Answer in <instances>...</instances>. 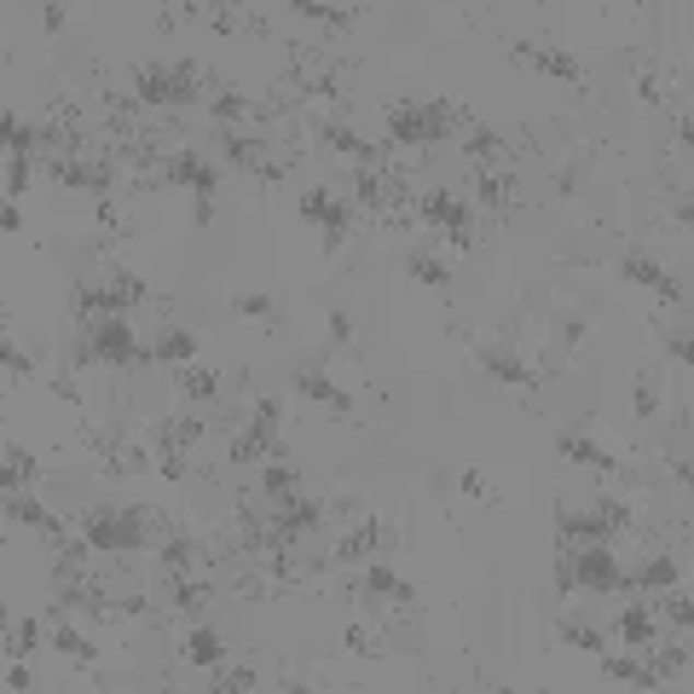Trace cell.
I'll use <instances>...</instances> for the list:
<instances>
[{
	"label": "cell",
	"mask_w": 694,
	"mask_h": 694,
	"mask_svg": "<svg viewBox=\"0 0 694 694\" xmlns=\"http://www.w3.org/2000/svg\"><path fill=\"white\" fill-rule=\"evenodd\" d=\"M162 527H169V516H157V509H116V504H93L81 509V539H88L99 556H134V550H157Z\"/></svg>",
	"instance_id": "6da1fadb"
},
{
	"label": "cell",
	"mask_w": 694,
	"mask_h": 694,
	"mask_svg": "<svg viewBox=\"0 0 694 694\" xmlns=\"http://www.w3.org/2000/svg\"><path fill=\"white\" fill-rule=\"evenodd\" d=\"M76 365H116V371H128V365H151V347H139L128 313H111V319H93V331L81 336Z\"/></svg>",
	"instance_id": "7a4b0ae2"
},
{
	"label": "cell",
	"mask_w": 694,
	"mask_h": 694,
	"mask_svg": "<svg viewBox=\"0 0 694 694\" xmlns=\"http://www.w3.org/2000/svg\"><path fill=\"white\" fill-rule=\"evenodd\" d=\"M278 423H284V405H278L273 394L255 400V412H250V423L232 435L227 458H232L238 469H255V463H267L273 452H284V446H278Z\"/></svg>",
	"instance_id": "3957f363"
},
{
	"label": "cell",
	"mask_w": 694,
	"mask_h": 694,
	"mask_svg": "<svg viewBox=\"0 0 694 694\" xmlns=\"http://www.w3.org/2000/svg\"><path fill=\"white\" fill-rule=\"evenodd\" d=\"M354 197H342V192H331V186H308L301 192V220L308 227H324V255H342V243H347V232H354Z\"/></svg>",
	"instance_id": "277c9868"
},
{
	"label": "cell",
	"mask_w": 694,
	"mask_h": 694,
	"mask_svg": "<svg viewBox=\"0 0 694 694\" xmlns=\"http://www.w3.org/2000/svg\"><path fill=\"white\" fill-rule=\"evenodd\" d=\"M417 220L423 227H435V232H446L452 238V250H469V238H475V209L458 197V192H423L417 197Z\"/></svg>",
	"instance_id": "5b68a950"
},
{
	"label": "cell",
	"mask_w": 694,
	"mask_h": 694,
	"mask_svg": "<svg viewBox=\"0 0 694 694\" xmlns=\"http://www.w3.org/2000/svg\"><path fill=\"white\" fill-rule=\"evenodd\" d=\"M157 186H186L197 203H215L220 192V169L197 151H162V169H157Z\"/></svg>",
	"instance_id": "8992f818"
},
{
	"label": "cell",
	"mask_w": 694,
	"mask_h": 694,
	"mask_svg": "<svg viewBox=\"0 0 694 694\" xmlns=\"http://www.w3.org/2000/svg\"><path fill=\"white\" fill-rule=\"evenodd\" d=\"M394 544V521L388 516H359L354 527H342L336 544H331V567H354L365 556H377V550Z\"/></svg>",
	"instance_id": "52a82bcc"
},
{
	"label": "cell",
	"mask_w": 694,
	"mask_h": 694,
	"mask_svg": "<svg viewBox=\"0 0 694 694\" xmlns=\"http://www.w3.org/2000/svg\"><path fill=\"white\" fill-rule=\"evenodd\" d=\"M209 602H215V579L203 574V567H192V574H162V608L180 620H203L209 614Z\"/></svg>",
	"instance_id": "ba28073f"
},
{
	"label": "cell",
	"mask_w": 694,
	"mask_h": 694,
	"mask_svg": "<svg viewBox=\"0 0 694 694\" xmlns=\"http://www.w3.org/2000/svg\"><path fill=\"white\" fill-rule=\"evenodd\" d=\"M574 590H625V567H620V556H614V544H579L574 550Z\"/></svg>",
	"instance_id": "9c48e42d"
},
{
	"label": "cell",
	"mask_w": 694,
	"mask_h": 694,
	"mask_svg": "<svg viewBox=\"0 0 694 694\" xmlns=\"http://www.w3.org/2000/svg\"><path fill=\"white\" fill-rule=\"evenodd\" d=\"M319 139L331 146L342 162H354V169H388V151L377 139H365L359 128H347L342 116H319Z\"/></svg>",
	"instance_id": "30bf717a"
},
{
	"label": "cell",
	"mask_w": 694,
	"mask_h": 694,
	"mask_svg": "<svg viewBox=\"0 0 694 694\" xmlns=\"http://www.w3.org/2000/svg\"><path fill=\"white\" fill-rule=\"evenodd\" d=\"M203 435H209V423H203V417H157L146 428V452H151V463L157 458H186Z\"/></svg>",
	"instance_id": "8fae6325"
},
{
	"label": "cell",
	"mask_w": 694,
	"mask_h": 694,
	"mask_svg": "<svg viewBox=\"0 0 694 694\" xmlns=\"http://www.w3.org/2000/svg\"><path fill=\"white\" fill-rule=\"evenodd\" d=\"M290 388L301 400H313V405H324V412H336V417H354V394H347L342 382H331L319 371V365H296L290 371Z\"/></svg>",
	"instance_id": "7c38bea8"
},
{
	"label": "cell",
	"mask_w": 694,
	"mask_h": 694,
	"mask_svg": "<svg viewBox=\"0 0 694 694\" xmlns=\"http://www.w3.org/2000/svg\"><path fill=\"white\" fill-rule=\"evenodd\" d=\"M509 53H516L521 65H533L539 76H550V81H567V88H585V70H579V58H574V53H562V47H533V41H516Z\"/></svg>",
	"instance_id": "4fadbf2b"
},
{
	"label": "cell",
	"mask_w": 694,
	"mask_h": 694,
	"mask_svg": "<svg viewBox=\"0 0 694 694\" xmlns=\"http://www.w3.org/2000/svg\"><path fill=\"white\" fill-rule=\"evenodd\" d=\"M7 521H12V527H35L47 544H65V539H70V527L58 521L41 498H30V493H7Z\"/></svg>",
	"instance_id": "5bb4252c"
},
{
	"label": "cell",
	"mask_w": 694,
	"mask_h": 694,
	"mask_svg": "<svg viewBox=\"0 0 694 694\" xmlns=\"http://www.w3.org/2000/svg\"><path fill=\"white\" fill-rule=\"evenodd\" d=\"M255 493L267 498L273 509H278V504H290V498L301 493V469L290 463V452H273L267 463L255 469Z\"/></svg>",
	"instance_id": "9a60e30c"
},
{
	"label": "cell",
	"mask_w": 694,
	"mask_h": 694,
	"mask_svg": "<svg viewBox=\"0 0 694 694\" xmlns=\"http://www.w3.org/2000/svg\"><path fill=\"white\" fill-rule=\"evenodd\" d=\"M215 146L232 169H250V174L267 169V139H261L255 128H215Z\"/></svg>",
	"instance_id": "2e32d148"
},
{
	"label": "cell",
	"mask_w": 694,
	"mask_h": 694,
	"mask_svg": "<svg viewBox=\"0 0 694 694\" xmlns=\"http://www.w3.org/2000/svg\"><path fill=\"white\" fill-rule=\"evenodd\" d=\"M458 151L475 162V169H509V146H504V134H493L486 122L469 116V128L458 134Z\"/></svg>",
	"instance_id": "e0dca14e"
},
{
	"label": "cell",
	"mask_w": 694,
	"mask_h": 694,
	"mask_svg": "<svg viewBox=\"0 0 694 694\" xmlns=\"http://www.w3.org/2000/svg\"><path fill=\"white\" fill-rule=\"evenodd\" d=\"M475 359H481V371H486V377H498V382H509V388H539V371H533V365H527L521 354H509L504 342L475 347Z\"/></svg>",
	"instance_id": "ac0fdd59"
},
{
	"label": "cell",
	"mask_w": 694,
	"mask_h": 694,
	"mask_svg": "<svg viewBox=\"0 0 694 694\" xmlns=\"http://www.w3.org/2000/svg\"><path fill=\"white\" fill-rule=\"evenodd\" d=\"M475 203H481V209L493 215V220H504V215L521 203L516 174H509V169H475Z\"/></svg>",
	"instance_id": "d6986e66"
},
{
	"label": "cell",
	"mask_w": 694,
	"mask_h": 694,
	"mask_svg": "<svg viewBox=\"0 0 694 694\" xmlns=\"http://www.w3.org/2000/svg\"><path fill=\"white\" fill-rule=\"evenodd\" d=\"M382 134L394 139V146L428 151V134H423V111L412 105V99H388V111H382Z\"/></svg>",
	"instance_id": "ffe728a7"
},
{
	"label": "cell",
	"mask_w": 694,
	"mask_h": 694,
	"mask_svg": "<svg viewBox=\"0 0 694 694\" xmlns=\"http://www.w3.org/2000/svg\"><path fill=\"white\" fill-rule=\"evenodd\" d=\"M620 273H625L631 284H643V290H655L660 301H683V284L671 278L660 261H648V255H620Z\"/></svg>",
	"instance_id": "44dd1931"
},
{
	"label": "cell",
	"mask_w": 694,
	"mask_h": 694,
	"mask_svg": "<svg viewBox=\"0 0 694 694\" xmlns=\"http://www.w3.org/2000/svg\"><path fill=\"white\" fill-rule=\"evenodd\" d=\"M423 111V134H428V146H446V139H458L463 128H469V111L463 105H452V99H428V105H417Z\"/></svg>",
	"instance_id": "7402d4cb"
},
{
	"label": "cell",
	"mask_w": 694,
	"mask_h": 694,
	"mask_svg": "<svg viewBox=\"0 0 694 694\" xmlns=\"http://www.w3.org/2000/svg\"><path fill=\"white\" fill-rule=\"evenodd\" d=\"M590 516H597L608 544H614V539H637V509H631L620 493H602L597 504H590Z\"/></svg>",
	"instance_id": "603a6c76"
},
{
	"label": "cell",
	"mask_w": 694,
	"mask_h": 694,
	"mask_svg": "<svg viewBox=\"0 0 694 694\" xmlns=\"http://www.w3.org/2000/svg\"><path fill=\"white\" fill-rule=\"evenodd\" d=\"M556 452H562V458H574V463H590V469H602V475H620V458L608 452V446H597V440H590L585 428H562Z\"/></svg>",
	"instance_id": "cb8c5ba5"
},
{
	"label": "cell",
	"mask_w": 694,
	"mask_h": 694,
	"mask_svg": "<svg viewBox=\"0 0 694 694\" xmlns=\"http://www.w3.org/2000/svg\"><path fill=\"white\" fill-rule=\"evenodd\" d=\"M614 637H620L625 648L655 643V637H660V614H655L648 602H625V608H620V620H614Z\"/></svg>",
	"instance_id": "d4e9b609"
},
{
	"label": "cell",
	"mask_w": 694,
	"mask_h": 694,
	"mask_svg": "<svg viewBox=\"0 0 694 694\" xmlns=\"http://www.w3.org/2000/svg\"><path fill=\"white\" fill-rule=\"evenodd\" d=\"M197 331H186V324H162L157 342H151V365H197Z\"/></svg>",
	"instance_id": "484cf974"
},
{
	"label": "cell",
	"mask_w": 694,
	"mask_h": 694,
	"mask_svg": "<svg viewBox=\"0 0 694 694\" xmlns=\"http://www.w3.org/2000/svg\"><path fill=\"white\" fill-rule=\"evenodd\" d=\"M180 660L197 666V671H215L220 660H227V643H220V631H209V625H197V620H192L186 643H180Z\"/></svg>",
	"instance_id": "4316f807"
},
{
	"label": "cell",
	"mask_w": 694,
	"mask_h": 694,
	"mask_svg": "<svg viewBox=\"0 0 694 694\" xmlns=\"http://www.w3.org/2000/svg\"><path fill=\"white\" fill-rule=\"evenodd\" d=\"M365 590H371L377 602H394V608H405V614L417 608V590L405 585V579L394 574V567H371V574H365Z\"/></svg>",
	"instance_id": "83f0119b"
},
{
	"label": "cell",
	"mask_w": 694,
	"mask_h": 694,
	"mask_svg": "<svg viewBox=\"0 0 694 694\" xmlns=\"http://www.w3.org/2000/svg\"><path fill=\"white\" fill-rule=\"evenodd\" d=\"M105 290H111V301H116V313H134V308H146V301H157L151 284L139 278V273H128V267H116V273L105 278Z\"/></svg>",
	"instance_id": "f1b7e54d"
},
{
	"label": "cell",
	"mask_w": 694,
	"mask_h": 694,
	"mask_svg": "<svg viewBox=\"0 0 694 694\" xmlns=\"http://www.w3.org/2000/svg\"><path fill=\"white\" fill-rule=\"evenodd\" d=\"M590 174H597V146H585V151H574V157L562 162V169H556V192L562 197H579L590 186Z\"/></svg>",
	"instance_id": "f546056e"
},
{
	"label": "cell",
	"mask_w": 694,
	"mask_h": 694,
	"mask_svg": "<svg viewBox=\"0 0 694 694\" xmlns=\"http://www.w3.org/2000/svg\"><path fill=\"white\" fill-rule=\"evenodd\" d=\"M405 273L417 284H428V290H452V261H440L435 250H412L405 255Z\"/></svg>",
	"instance_id": "4dcf8cb0"
},
{
	"label": "cell",
	"mask_w": 694,
	"mask_h": 694,
	"mask_svg": "<svg viewBox=\"0 0 694 694\" xmlns=\"http://www.w3.org/2000/svg\"><path fill=\"white\" fill-rule=\"evenodd\" d=\"M625 585H637V590H671V585H683V567L671 562V556H648L637 574H625Z\"/></svg>",
	"instance_id": "1f68e13d"
},
{
	"label": "cell",
	"mask_w": 694,
	"mask_h": 694,
	"mask_svg": "<svg viewBox=\"0 0 694 694\" xmlns=\"http://www.w3.org/2000/svg\"><path fill=\"white\" fill-rule=\"evenodd\" d=\"M180 394H186L192 405H215L220 400V371H209V365H180Z\"/></svg>",
	"instance_id": "d6a6232c"
},
{
	"label": "cell",
	"mask_w": 694,
	"mask_h": 694,
	"mask_svg": "<svg viewBox=\"0 0 694 694\" xmlns=\"http://www.w3.org/2000/svg\"><path fill=\"white\" fill-rule=\"evenodd\" d=\"M602 678L608 683H631V689H660L655 671H648L643 660H631V655H602Z\"/></svg>",
	"instance_id": "836d02e7"
},
{
	"label": "cell",
	"mask_w": 694,
	"mask_h": 694,
	"mask_svg": "<svg viewBox=\"0 0 694 694\" xmlns=\"http://www.w3.org/2000/svg\"><path fill=\"white\" fill-rule=\"evenodd\" d=\"M53 648L65 660H76V666H99V643L88 637V631H76V625H53Z\"/></svg>",
	"instance_id": "e575fe53"
},
{
	"label": "cell",
	"mask_w": 694,
	"mask_h": 694,
	"mask_svg": "<svg viewBox=\"0 0 694 694\" xmlns=\"http://www.w3.org/2000/svg\"><path fill=\"white\" fill-rule=\"evenodd\" d=\"M683 666H689V631H671V643L660 648V660L648 666V671H655L660 689H666V683H678V678H683Z\"/></svg>",
	"instance_id": "d590c367"
},
{
	"label": "cell",
	"mask_w": 694,
	"mask_h": 694,
	"mask_svg": "<svg viewBox=\"0 0 694 694\" xmlns=\"http://www.w3.org/2000/svg\"><path fill=\"white\" fill-rule=\"evenodd\" d=\"M0 128H7V151L12 157H30L35 162V151H41V128H35V122H24L18 111H7V116H0Z\"/></svg>",
	"instance_id": "8d00e7d4"
},
{
	"label": "cell",
	"mask_w": 694,
	"mask_h": 694,
	"mask_svg": "<svg viewBox=\"0 0 694 694\" xmlns=\"http://www.w3.org/2000/svg\"><path fill=\"white\" fill-rule=\"evenodd\" d=\"M631 81H637V93L648 99V105H671V81H666V70L660 65H648V58H631Z\"/></svg>",
	"instance_id": "74e56055"
},
{
	"label": "cell",
	"mask_w": 694,
	"mask_h": 694,
	"mask_svg": "<svg viewBox=\"0 0 694 694\" xmlns=\"http://www.w3.org/2000/svg\"><path fill=\"white\" fill-rule=\"evenodd\" d=\"M660 405H666L660 377H655V371H643V377H637V388H631V412H637V417L648 423V417H660Z\"/></svg>",
	"instance_id": "f35d334b"
},
{
	"label": "cell",
	"mask_w": 694,
	"mask_h": 694,
	"mask_svg": "<svg viewBox=\"0 0 694 694\" xmlns=\"http://www.w3.org/2000/svg\"><path fill=\"white\" fill-rule=\"evenodd\" d=\"M232 313H238V319H250V324H267V331L278 324L273 296H261V290H238V296H232Z\"/></svg>",
	"instance_id": "ab89813d"
},
{
	"label": "cell",
	"mask_w": 694,
	"mask_h": 694,
	"mask_svg": "<svg viewBox=\"0 0 694 694\" xmlns=\"http://www.w3.org/2000/svg\"><path fill=\"white\" fill-rule=\"evenodd\" d=\"M556 637H562L567 648H585V655H608V637H602L597 625H585V620H562Z\"/></svg>",
	"instance_id": "60d3db41"
},
{
	"label": "cell",
	"mask_w": 694,
	"mask_h": 694,
	"mask_svg": "<svg viewBox=\"0 0 694 694\" xmlns=\"http://www.w3.org/2000/svg\"><path fill=\"white\" fill-rule=\"evenodd\" d=\"M209 24L220 30V35H261L267 24H261V12H232V7H209Z\"/></svg>",
	"instance_id": "b9f144b4"
},
{
	"label": "cell",
	"mask_w": 694,
	"mask_h": 694,
	"mask_svg": "<svg viewBox=\"0 0 694 694\" xmlns=\"http://www.w3.org/2000/svg\"><path fill=\"white\" fill-rule=\"evenodd\" d=\"M296 18H313L324 30H347L354 24V7H324V0H296Z\"/></svg>",
	"instance_id": "7bdbcfd3"
},
{
	"label": "cell",
	"mask_w": 694,
	"mask_h": 694,
	"mask_svg": "<svg viewBox=\"0 0 694 694\" xmlns=\"http://www.w3.org/2000/svg\"><path fill=\"white\" fill-rule=\"evenodd\" d=\"M30 481H35V458L24 446H7V493H24Z\"/></svg>",
	"instance_id": "ee69618b"
},
{
	"label": "cell",
	"mask_w": 694,
	"mask_h": 694,
	"mask_svg": "<svg viewBox=\"0 0 694 694\" xmlns=\"http://www.w3.org/2000/svg\"><path fill=\"white\" fill-rule=\"evenodd\" d=\"M0 359H7V388H18V382H30V377H35V359H30L12 336L0 342Z\"/></svg>",
	"instance_id": "f6af8a7d"
},
{
	"label": "cell",
	"mask_w": 694,
	"mask_h": 694,
	"mask_svg": "<svg viewBox=\"0 0 694 694\" xmlns=\"http://www.w3.org/2000/svg\"><path fill=\"white\" fill-rule=\"evenodd\" d=\"M209 683H215L220 694H243V689H255V666H227V660H220Z\"/></svg>",
	"instance_id": "bcb514c9"
},
{
	"label": "cell",
	"mask_w": 694,
	"mask_h": 694,
	"mask_svg": "<svg viewBox=\"0 0 694 694\" xmlns=\"http://www.w3.org/2000/svg\"><path fill=\"white\" fill-rule=\"evenodd\" d=\"M41 643V620H12L7 625V648H12V660H30V648Z\"/></svg>",
	"instance_id": "7dc6e473"
},
{
	"label": "cell",
	"mask_w": 694,
	"mask_h": 694,
	"mask_svg": "<svg viewBox=\"0 0 694 694\" xmlns=\"http://www.w3.org/2000/svg\"><path fill=\"white\" fill-rule=\"evenodd\" d=\"M347 655H365V660H377V655H388V643L377 637L371 625H347Z\"/></svg>",
	"instance_id": "c3c4849f"
},
{
	"label": "cell",
	"mask_w": 694,
	"mask_h": 694,
	"mask_svg": "<svg viewBox=\"0 0 694 694\" xmlns=\"http://www.w3.org/2000/svg\"><path fill=\"white\" fill-rule=\"evenodd\" d=\"M660 597H666L660 620H666L671 631H689V590H683V585H671V590H660Z\"/></svg>",
	"instance_id": "681fc988"
},
{
	"label": "cell",
	"mask_w": 694,
	"mask_h": 694,
	"mask_svg": "<svg viewBox=\"0 0 694 694\" xmlns=\"http://www.w3.org/2000/svg\"><path fill=\"white\" fill-rule=\"evenodd\" d=\"M354 336H359V331H354V319H347L342 308H331V342L347 354V347H354Z\"/></svg>",
	"instance_id": "f907efd6"
},
{
	"label": "cell",
	"mask_w": 694,
	"mask_h": 694,
	"mask_svg": "<svg viewBox=\"0 0 694 694\" xmlns=\"http://www.w3.org/2000/svg\"><path fill=\"white\" fill-rule=\"evenodd\" d=\"M30 683H35L30 660H12V666H7V689H30Z\"/></svg>",
	"instance_id": "816d5d0a"
},
{
	"label": "cell",
	"mask_w": 694,
	"mask_h": 694,
	"mask_svg": "<svg viewBox=\"0 0 694 694\" xmlns=\"http://www.w3.org/2000/svg\"><path fill=\"white\" fill-rule=\"evenodd\" d=\"M585 331H590L585 319H562V347H579V342H585Z\"/></svg>",
	"instance_id": "f5cc1de1"
},
{
	"label": "cell",
	"mask_w": 694,
	"mask_h": 694,
	"mask_svg": "<svg viewBox=\"0 0 694 694\" xmlns=\"http://www.w3.org/2000/svg\"><path fill=\"white\" fill-rule=\"evenodd\" d=\"M162 469V481H186V458H157Z\"/></svg>",
	"instance_id": "db71d44e"
},
{
	"label": "cell",
	"mask_w": 694,
	"mask_h": 694,
	"mask_svg": "<svg viewBox=\"0 0 694 694\" xmlns=\"http://www.w3.org/2000/svg\"><path fill=\"white\" fill-rule=\"evenodd\" d=\"M463 493H469V498H493V493H486V475H481V469H469V475H463Z\"/></svg>",
	"instance_id": "11a10c76"
},
{
	"label": "cell",
	"mask_w": 694,
	"mask_h": 694,
	"mask_svg": "<svg viewBox=\"0 0 694 694\" xmlns=\"http://www.w3.org/2000/svg\"><path fill=\"white\" fill-rule=\"evenodd\" d=\"M666 354L678 359V365H689V336H666Z\"/></svg>",
	"instance_id": "9f6ffc18"
},
{
	"label": "cell",
	"mask_w": 694,
	"mask_h": 694,
	"mask_svg": "<svg viewBox=\"0 0 694 694\" xmlns=\"http://www.w3.org/2000/svg\"><path fill=\"white\" fill-rule=\"evenodd\" d=\"M18 227H24V215H18L12 203H7V209H0V232H18Z\"/></svg>",
	"instance_id": "6f0895ef"
}]
</instances>
